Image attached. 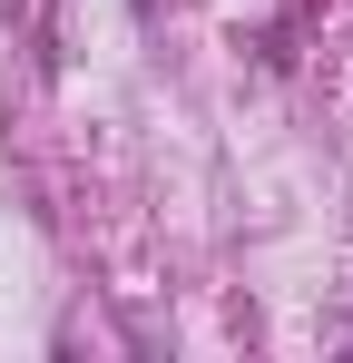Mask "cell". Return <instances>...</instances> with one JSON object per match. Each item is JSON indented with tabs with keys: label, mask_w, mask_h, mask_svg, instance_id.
Listing matches in <instances>:
<instances>
[{
	"label": "cell",
	"mask_w": 353,
	"mask_h": 363,
	"mask_svg": "<svg viewBox=\"0 0 353 363\" xmlns=\"http://www.w3.org/2000/svg\"><path fill=\"white\" fill-rule=\"evenodd\" d=\"M128 10H138V20H147V10H157V0H128Z\"/></svg>",
	"instance_id": "6da1fadb"
}]
</instances>
